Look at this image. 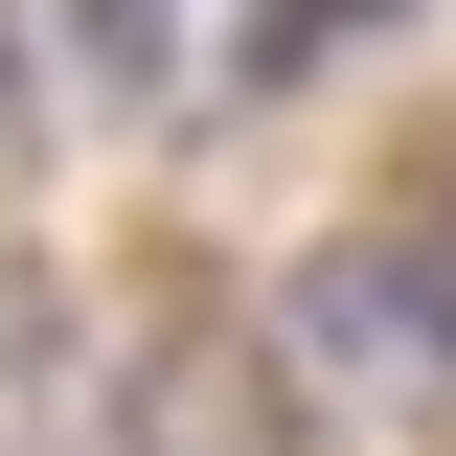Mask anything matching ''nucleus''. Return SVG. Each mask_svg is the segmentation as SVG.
I'll return each mask as SVG.
<instances>
[{
	"label": "nucleus",
	"instance_id": "obj_3",
	"mask_svg": "<svg viewBox=\"0 0 456 456\" xmlns=\"http://www.w3.org/2000/svg\"><path fill=\"white\" fill-rule=\"evenodd\" d=\"M342 23H388V0H251V69H320Z\"/></svg>",
	"mask_w": 456,
	"mask_h": 456
},
{
	"label": "nucleus",
	"instance_id": "obj_1",
	"mask_svg": "<svg viewBox=\"0 0 456 456\" xmlns=\"http://www.w3.org/2000/svg\"><path fill=\"white\" fill-rule=\"evenodd\" d=\"M297 365L320 388H456V206L342 228L320 274H297Z\"/></svg>",
	"mask_w": 456,
	"mask_h": 456
},
{
	"label": "nucleus",
	"instance_id": "obj_2",
	"mask_svg": "<svg viewBox=\"0 0 456 456\" xmlns=\"http://www.w3.org/2000/svg\"><path fill=\"white\" fill-rule=\"evenodd\" d=\"M69 46H92L114 92H160V69H183V0H69Z\"/></svg>",
	"mask_w": 456,
	"mask_h": 456
}]
</instances>
